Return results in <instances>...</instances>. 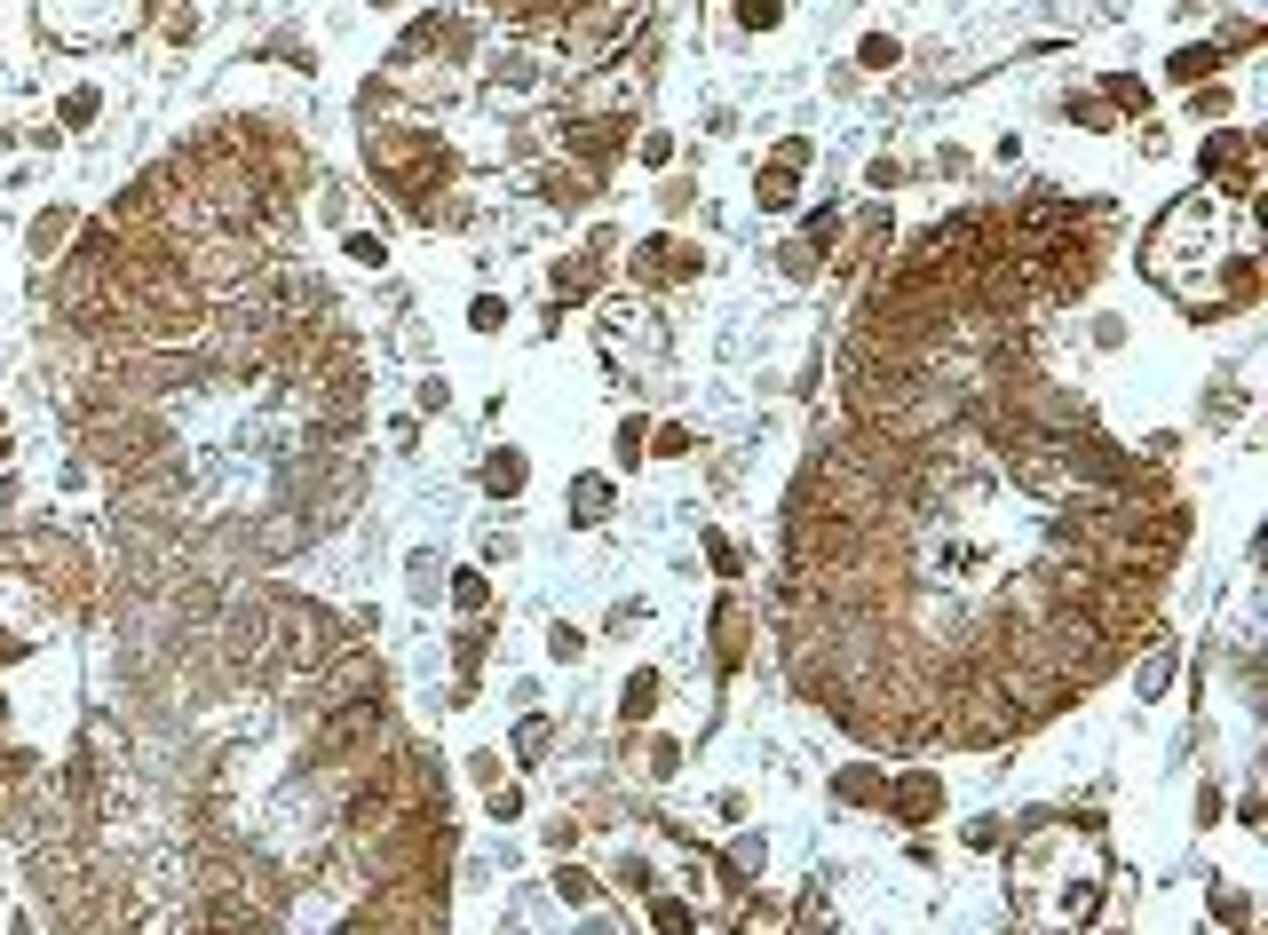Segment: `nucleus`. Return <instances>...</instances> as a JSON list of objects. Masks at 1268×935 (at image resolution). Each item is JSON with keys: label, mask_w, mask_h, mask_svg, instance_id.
I'll use <instances>...</instances> for the list:
<instances>
[{"label": "nucleus", "mask_w": 1268, "mask_h": 935, "mask_svg": "<svg viewBox=\"0 0 1268 935\" xmlns=\"http://www.w3.org/2000/svg\"><path fill=\"white\" fill-rule=\"evenodd\" d=\"M603 500H611V492H603V484L587 476V484H579V523H595V516H603Z\"/></svg>", "instance_id": "nucleus-9"}, {"label": "nucleus", "mask_w": 1268, "mask_h": 935, "mask_svg": "<svg viewBox=\"0 0 1268 935\" xmlns=\"http://www.w3.org/2000/svg\"><path fill=\"white\" fill-rule=\"evenodd\" d=\"M484 484H492V492H516V484H524V452H500V460L484 468Z\"/></svg>", "instance_id": "nucleus-4"}, {"label": "nucleus", "mask_w": 1268, "mask_h": 935, "mask_svg": "<svg viewBox=\"0 0 1268 935\" xmlns=\"http://www.w3.org/2000/svg\"><path fill=\"white\" fill-rule=\"evenodd\" d=\"M738 16H745V24H777V0H745Z\"/></svg>", "instance_id": "nucleus-10"}, {"label": "nucleus", "mask_w": 1268, "mask_h": 935, "mask_svg": "<svg viewBox=\"0 0 1268 935\" xmlns=\"http://www.w3.org/2000/svg\"><path fill=\"white\" fill-rule=\"evenodd\" d=\"M698 262H690V246L682 238H650L642 246V278H690Z\"/></svg>", "instance_id": "nucleus-1"}, {"label": "nucleus", "mask_w": 1268, "mask_h": 935, "mask_svg": "<svg viewBox=\"0 0 1268 935\" xmlns=\"http://www.w3.org/2000/svg\"><path fill=\"white\" fill-rule=\"evenodd\" d=\"M753 199H761V207H793V175H785V167H769V175H761V191H753Z\"/></svg>", "instance_id": "nucleus-5"}, {"label": "nucleus", "mask_w": 1268, "mask_h": 935, "mask_svg": "<svg viewBox=\"0 0 1268 935\" xmlns=\"http://www.w3.org/2000/svg\"><path fill=\"white\" fill-rule=\"evenodd\" d=\"M1213 64H1221L1213 48H1181V56H1173V72H1181V80H1197V72H1213Z\"/></svg>", "instance_id": "nucleus-8"}, {"label": "nucleus", "mask_w": 1268, "mask_h": 935, "mask_svg": "<svg viewBox=\"0 0 1268 935\" xmlns=\"http://www.w3.org/2000/svg\"><path fill=\"white\" fill-rule=\"evenodd\" d=\"M555 888H563V904H587V896H595V880H587L579 864H563V872H555Z\"/></svg>", "instance_id": "nucleus-7"}, {"label": "nucleus", "mask_w": 1268, "mask_h": 935, "mask_svg": "<svg viewBox=\"0 0 1268 935\" xmlns=\"http://www.w3.org/2000/svg\"><path fill=\"white\" fill-rule=\"evenodd\" d=\"M714 626H722V666H738V650H745V611H738V603H722V619H714Z\"/></svg>", "instance_id": "nucleus-3"}, {"label": "nucleus", "mask_w": 1268, "mask_h": 935, "mask_svg": "<svg viewBox=\"0 0 1268 935\" xmlns=\"http://www.w3.org/2000/svg\"><path fill=\"white\" fill-rule=\"evenodd\" d=\"M888 801H896V817H928L936 809V777H904V785H888Z\"/></svg>", "instance_id": "nucleus-2"}, {"label": "nucleus", "mask_w": 1268, "mask_h": 935, "mask_svg": "<svg viewBox=\"0 0 1268 935\" xmlns=\"http://www.w3.org/2000/svg\"><path fill=\"white\" fill-rule=\"evenodd\" d=\"M650 698H658V674H634V682H627V722L650 714Z\"/></svg>", "instance_id": "nucleus-6"}]
</instances>
